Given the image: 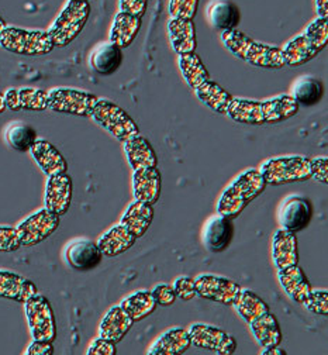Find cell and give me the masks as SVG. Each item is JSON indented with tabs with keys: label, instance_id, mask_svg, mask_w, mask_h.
Wrapping results in <instances>:
<instances>
[{
	"label": "cell",
	"instance_id": "1",
	"mask_svg": "<svg viewBox=\"0 0 328 355\" xmlns=\"http://www.w3.org/2000/svg\"><path fill=\"white\" fill-rule=\"evenodd\" d=\"M297 112L299 103L293 96L282 95L264 102L234 98L225 114L241 124L262 125L286 121L296 116Z\"/></svg>",
	"mask_w": 328,
	"mask_h": 355
},
{
	"label": "cell",
	"instance_id": "2",
	"mask_svg": "<svg viewBox=\"0 0 328 355\" xmlns=\"http://www.w3.org/2000/svg\"><path fill=\"white\" fill-rule=\"evenodd\" d=\"M224 46L237 58L248 62L250 65L268 69H280L286 67V60L282 49L261 44L244 33L236 30H227L221 33Z\"/></svg>",
	"mask_w": 328,
	"mask_h": 355
},
{
	"label": "cell",
	"instance_id": "3",
	"mask_svg": "<svg viewBox=\"0 0 328 355\" xmlns=\"http://www.w3.org/2000/svg\"><path fill=\"white\" fill-rule=\"evenodd\" d=\"M266 182L259 172V169H250L241 173L232 185H230L218 200V214L236 218L245 207L264 193Z\"/></svg>",
	"mask_w": 328,
	"mask_h": 355
},
{
	"label": "cell",
	"instance_id": "4",
	"mask_svg": "<svg viewBox=\"0 0 328 355\" xmlns=\"http://www.w3.org/2000/svg\"><path fill=\"white\" fill-rule=\"evenodd\" d=\"M328 44V20L325 17H317L306 30L303 35H299L289 41L282 49L289 67H300L314 60Z\"/></svg>",
	"mask_w": 328,
	"mask_h": 355
},
{
	"label": "cell",
	"instance_id": "5",
	"mask_svg": "<svg viewBox=\"0 0 328 355\" xmlns=\"http://www.w3.org/2000/svg\"><path fill=\"white\" fill-rule=\"evenodd\" d=\"M0 47L3 50L24 55L38 57L50 54L55 47L46 31L6 27L0 34Z\"/></svg>",
	"mask_w": 328,
	"mask_h": 355
},
{
	"label": "cell",
	"instance_id": "6",
	"mask_svg": "<svg viewBox=\"0 0 328 355\" xmlns=\"http://www.w3.org/2000/svg\"><path fill=\"white\" fill-rule=\"evenodd\" d=\"M90 17L89 0H71L54 21L51 28L46 31L54 44V47L64 49L78 38Z\"/></svg>",
	"mask_w": 328,
	"mask_h": 355
},
{
	"label": "cell",
	"instance_id": "7",
	"mask_svg": "<svg viewBox=\"0 0 328 355\" xmlns=\"http://www.w3.org/2000/svg\"><path fill=\"white\" fill-rule=\"evenodd\" d=\"M266 185L280 187L311 180V159L306 157H279L268 159L259 169Z\"/></svg>",
	"mask_w": 328,
	"mask_h": 355
},
{
	"label": "cell",
	"instance_id": "8",
	"mask_svg": "<svg viewBox=\"0 0 328 355\" xmlns=\"http://www.w3.org/2000/svg\"><path fill=\"white\" fill-rule=\"evenodd\" d=\"M90 117L121 143L139 136V128L135 121L127 112L110 101L99 99L92 109Z\"/></svg>",
	"mask_w": 328,
	"mask_h": 355
},
{
	"label": "cell",
	"instance_id": "9",
	"mask_svg": "<svg viewBox=\"0 0 328 355\" xmlns=\"http://www.w3.org/2000/svg\"><path fill=\"white\" fill-rule=\"evenodd\" d=\"M24 304L33 338L53 343L57 338V323L50 300L40 293H35Z\"/></svg>",
	"mask_w": 328,
	"mask_h": 355
},
{
	"label": "cell",
	"instance_id": "10",
	"mask_svg": "<svg viewBox=\"0 0 328 355\" xmlns=\"http://www.w3.org/2000/svg\"><path fill=\"white\" fill-rule=\"evenodd\" d=\"M61 225V217L49 209L31 214L16 227L21 247H33L51 237Z\"/></svg>",
	"mask_w": 328,
	"mask_h": 355
},
{
	"label": "cell",
	"instance_id": "11",
	"mask_svg": "<svg viewBox=\"0 0 328 355\" xmlns=\"http://www.w3.org/2000/svg\"><path fill=\"white\" fill-rule=\"evenodd\" d=\"M99 98L79 89L55 87L49 92V109L55 113L74 114V116H90Z\"/></svg>",
	"mask_w": 328,
	"mask_h": 355
},
{
	"label": "cell",
	"instance_id": "12",
	"mask_svg": "<svg viewBox=\"0 0 328 355\" xmlns=\"http://www.w3.org/2000/svg\"><path fill=\"white\" fill-rule=\"evenodd\" d=\"M191 341L195 347L221 355H231L237 349V343L232 336L218 327L207 324H193L189 330Z\"/></svg>",
	"mask_w": 328,
	"mask_h": 355
},
{
	"label": "cell",
	"instance_id": "13",
	"mask_svg": "<svg viewBox=\"0 0 328 355\" xmlns=\"http://www.w3.org/2000/svg\"><path fill=\"white\" fill-rule=\"evenodd\" d=\"M198 296L225 306H234L241 286L231 279L216 275H199L195 279Z\"/></svg>",
	"mask_w": 328,
	"mask_h": 355
},
{
	"label": "cell",
	"instance_id": "14",
	"mask_svg": "<svg viewBox=\"0 0 328 355\" xmlns=\"http://www.w3.org/2000/svg\"><path fill=\"white\" fill-rule=\"evenodd\" d=\"M72 178L67 172L49 176V182H46L45 188V209L60 217L67 214L72 203Z\"/></svg>",
	"mask_w": 328,
	"mask_h": 355
},
{
	"label": "cell",
	"instance_id": "15",
	"mask_svg": "<svg viewBox=\"0 0 328 355\" xmlns=\"http://www.w3.org/2000/svg\"><path fill=\"white\" fill-rule=\"evenodd\" d=\"M65 259L72 270L87 272L95 270L102 262L103 254L98 243L90 240H76L67 247Z\"/></svg>",
	"mask_w": 328,
	"mask_h": 355
},
{
	"label": "cell",
	"instance_id": "16",
	"mask_svg": "<svg viewBox=\"0 0 328 355\" xmlns=\"http://www.w3.org/2000/svg\"><path fill=\"white\" fill-rule=\"evenodd\" d=\"M132 188L135 200L154 206L162 192V175L157 166L134 171Z\"/></svg>",
	"mask_w": 328,
	"mask_h": 355
},
{
	"label": "cell",
	"instance_id": "17",
	"mask_svg": "<svg viewBox=\"0 0 328 355\" xmlns=\"http://www.w3.org/2000/svg\"><path fill=\"white\" fill-rule=\"evenodd\" d=\"M311 216L313 210L310 202L300 196H292L285 202L282 210H280L279 221L285 230L296 234L310 225Z\"/></svg>",
	"mask_w": 328,
	"mask_h": 355
},
{
	"label": "cell",
	"instance_id": "18",
	"mask_svg": "<svg viewBox=\"0 0 328 355\" xmlns=\"http://www.w3.org/2000/svg\"><path fill=\"white\" fill-rule=\"evenodd\" d=\"M169 38L173 46V50L179 54H192L196 51V27L191 19H178L172 17L168 23Z\"/></svg>",
	"mask_w": 328,
	"mask_h": 355
},
{
	"label": "cell",
	"instance_id": "19",
	"mask_svg": "<svg viewBox=\"0 0 328 355\" xmlns=\"http://www.w3.org/2000/svg\"><path fill=\"white\" fill-rule=\"evenodd\" d=\"M30 153L46 176L65 173L68 171V162L64 155L49 141L37 140Z\"/></svg>",
	"mask_w": 328,
	"mask_h": 355
},
{
	"label": "cell",
	"instance_id": "20",
	"mask_svg": "<svg viewBox=\"0 0 328 355\" xmlns=\"http://www.w3.org/2000/svg\"><path fill=\"white\" fill-rule=\"evenodd\" d=\"M272 257L277 270H285L288 266L297 265L299 250L296 234L285 229L276 232L272 240Z\"/></svg>",
	"mask_w": 328,
	"mask_h": 355
},
{
	"label": "cell",
	"instance_id": "21",
	"mask_svg": "<svg viewBox=\"0 0 328 355\" xmlns=\"http://www.w3.org/2000/svg\"><path fill=\"white\" fill-rule=\"evenodd\" d=\"M279 282L288 296L297 304H303L311 293L309 278L299 265H292L285 270H279Z\"/></svg>",
	"mask_w": 328,
	"mask_h": 355
},
{
	"label": "cell",
	"instance_id": "22",
	"mask_svg": "<svg viewBox=\"0 0 328 355\" xmlns=\"http://www.w3.org/2000/svg\"><path fill=\"white\" fill-rule=\"evenodd\" d=\"M38 293L34 282L10 271L0 270V297L26 303Z\"/></svg>",
	"mask_w": 328,
	"mask_h": 355
},
{
	"label": "cell",
	"instance_id": "23",
	"mask_svg": "<svg viewBox=\"0 0 328 355\" xmlns=\"http://www.w3.org/2000/svg\"><path fill=\"white\" fill-rule=\"evenodd\" d=\"M154 220V207L151 205L135 200L126 210L121 217L120 225L124 226L135 239H141L153 225Z\"/></svg>",
	"mask_w": 328,
	"mask_h": 355
},
{
	"label": "cell",
	"instance_id": "24",
	"mask_svg": "<svg viewBox=\"0 0 328 355\" xmlns=\"http://www.w3.org/2000/svg\"><path fill=\"white\" fill-rule=\"evenodd\" d=\"M232 236L234 227L231 218L218 214L212 217L206 225L205 244L212 252H221L231 244Z\"/></svg>",
	"mask_w": 328,
	"mask_h": 355
},
{
	"label": "cell",
	"instance_id": "25",
	"mask_svg": "<svg viewBox=\"0 0 328 355\" xmlns=\"http://www.w3.org/2000/svg\"><path fill=\"white\" fill-rule=\"evenodd\" d=\"M132 324V319L124 312V310L120 306H114L109 310L107 315L102 320L99 333L102 338L119 343L128 334Z\"/></svg>",
	"mask_w": 328,
	"mask_h": 355
},
{
	"label": "cell",
	"instance_id": "26",
	"mask_svg": "<svg viewBox=\"0 0 328 355\" xmlns=\"http://www.w3.org/2000/svg\"><path fill=\"white\" fill-rule=\"evenodd\" d=\"M128 162L134 171L157 166L158 158L151 143L141 135L123 143Z\"/></svg>",
	"mask_w": 328,
	"mask_h": 355
},
{
	"label": "cell",
	"instance_id": "27",
	"mask_svg": "<svg viewBox=\"0 0 328 355\" xmlns=\"http://www.w3.org/2000/svg\"><path fill=\"white\" fill-rule=\"evenodd\" d=\"M192 341L189 331L176 327L164 333L150 348L151 355H180L191 348Z\"/></svg>",
	"mask_w": 328,
	"mask_h": 355
},
{
	"label": "cell",
	"instance_id": "28",
	"mask_svg": "<svg viewBox=\"0 0 328 355\" xmlns=\"http://www.w3.org/2000/svg\"><path fill=\"white\" fill-rule=\"evenodd\" d=\"M139 30H141V17L120 12L114 17V23L110 31V42L119 49H127L137 38Z\"/></svg>",
	"mask_w": 328,
	"mask_h": 355
},
{
	"label": "cell",
	"instance_id": "29",
	"mask_svg": "<svg viewBox=\"0 0 328 355\" xmlns=\"http://www.w3.org/2000/svg\"><path fill=\"white\" fill-rule=\"evenodd\" d=\"M123 64V53L114 44H103L90 55V67L99 75L109 76L116 73Z\"/></svg>",
	"mask_w": 328,
	"mask_h": 355
},
{
	"label": "cell",
	"instance_id": "30",
	"mask_svg": "<svg viewBox=\"0 0 328 355\" xmlns=\"http://www.w3.org/2000/svg\"><path fill=\"white\" fill-rule=\"evenodd\" d=\"M137 239L124 226H116L103 234L98 243L103 257H117L128 251Z\"/></svg>",
	"mask_w": 328,
	"mask_h": 355
},
{
	"label": "cell",
	"instance_id": "31",
	"mask_svg": "<svg viewBox=\"0 0 328 355\" xmlns=\"http://www.w3.org/2000/svg\"><path fill=\"white\" fill-rule=\"evenodd\" d=\"M250 326L254 337L264 349L279 347V344L282 343V330H280L276 318L269 312L254 320Z\"/></svg>",
	"mask_w": 328,
	"mask_h": 355
},
{
	"label": "cell",
	"instance_id": "32",
	"mask_svg": "<svg viewBox=\"0 0 328 355\" xmlns=\"http://www.w3.org/2000/svg\"><path fill=\"white\" fill-rule=\"evenodd\" d=\"M209 19L213 27L220 31L236 30L241 21V12L239 6L230 0H220L209 9Z\"/></svg>",
	"mask_w": 328,
	"mask_h": 355
},
{
	"label": "cell",
	"instance_id": "33",
	"mask_svg": "<svg viewBox=\"0 0 328 355\" xmlns=\"http://www.w3.org/2000/svg\"><path fill=\"white\" fill-rule=\"evenodd\" d=\"M119 306L135 323V322L144 320L148 316H151L155 312V309H157L158 304L154 300L151 292L138 291V292L132 293L131 296L126 297Z\"/></svg>",
	"mask_w": 328,
	"mask_h": 355
},
{
	"label": "cell",
	"instance_id": "34",
	"mask_svg": "<svg viewBox=\"0 0 328 355\" xmlns=\"http://www.w3.org/2000/svg\"><path fill=\"white\" fill-rule=\"evenodd\" d=\"M195 92L206 106H209L212 110L220 114L227 113L234 99L225 89H223L218 83L212 82L210 79L206 80L202 86H199Z\"/></svg>",
	"mask_w": 328,
	"mask_h": 355
},
{
	"label": "cell",
	"instance_id": "35",
	"mask_svg": "<svg viewBox=\"0 0 328 355\" xmlns=\"http://www.w3.org/2000/svg\"><path fill=\"white\" fill-rule=\"evenodd\" d=\"M234 306H236L239 315L248 324L269 312V306L266 304V302H264L255 292L250 289H241Z\"/></svg>",
	"mask_w": 328,
	"mask_h": 355
},
{
	"label": "cell",
	"instance_id": "36",
	"mask_svg": "<svg viewBox=\"0 0 328 355\" xmlns=\"http://www.w3.org/2000/svg\"><path fill=\"white\" fill-rule=\"evenodd\" d=\"M179 67L184 80L193 89V91H196L199 86H202L206 80L210 79L205 64L202 62L200 57L196 53L180 55Z\"/></svg>",
	"mask_w": 328,
	"mask_h": 355
},
{
	"label": "cell",
	"instance_id": "37",
	"mask_svg": "<svg viewBox=\"0 0 328 355\" xmlns=\"http://www.w3.org/2000/svg\"><path fill=\"white\" fill-rule=\"evenodd\" d=\"M324 96V85L317 78H303L295 86L293 99L299 103V106H314Z\"/></svg>",
	"mask_w": 328,
	"mask_h": 355
},
{
	"label": "cell",
	"instance_id": "38",
	"mask_svg": "<svg viewBox=\"0 0 328 355\" xmlns=\"http://www.w3.org/2000/svg\"><path fill=\"white\" fill-rule=\"evenodd\" d=\"M6 141L13 150L27 153L37 141V132L26 123H13L6 130Z\"/></svg>",
	"mask_w": 328,
	"mask_h": 355
},
{
	"label": "cell",
	"instance_id": "39",
	"mask_svg": "<svg viewBox=\"0 0 328 355\" xmlns=\"http://www.w3.org/2000/svg\"><path fill=\"white\" fill-rule=\"evenodd\" d=\"M19 102H20L21 110L44 112L49 109V92L42 91V89L20 87Z\"/></svg>",
	"mask_w": 328,
	"mask_h": 355
},
{
	"label": "cell",
	"instance_id": "40",
	"mask_svg": "<svg viewBox=\"0 0 328 355\" xmlns=\"http://www.w3.org/2000/svg\"><path fill=\"white\" fill-rule=\"evenodd\" d=\"M199 8V0H171L169 13L172 17L193 20Z\"/></svg>",
	"mask_w": 328,
	"mask_h": 355
},
{
	"label": "cell",
	"instance_id": "41",
	"mask_svg": "<svg viewBox=\"0 0 328 355\" xmlns=\"http://www.w3.org/2000/svg\"><path fill=\"white\" fill-rule=\"evenodd\" d=\"M303 306L314 315L328 316V292L324 289H311V293L303 303Z\"/></svg>",
	"mask_w": 328,
	"mask_h": 355
},
{
	"label": "cell",
	"instance_id": "42",
	"mask_svg": "<svg viewBox=\"0 0 328 355\" xmlns=\"http://www.w3.org/2000/svg\"><path fill=\"white\" fill-rule=\"evenodd\" d=\"M173 291L176 293V297H179L183 302L192 300L198 296V291H196V285H195V279L189 278V277H180L173 282Z\"/></svg>",
	"mask_w": 328,
	"mask_h": 355
},
{
	"label": "cell",
	"instance_id": "43",
	"mask_svg": "<svg viewBox=\"0 0 328 355\" xmlns=\"http://www.w3.org/2000/svg\"><path fill=\"white\" fill-rule=\"evenodd\" d=\"M21 247L16 227L0 226V252H15Z\"/></svg>",
	"mask_w": 328,
	"mask_h": 355
},
{
	"label": "cell",
	"instance_id": "44",
	"mask_svg": "<svg viewBox=\"0 0 328 355\" xmlns=\"http://www.w3.org/2000/svg\"><path fill=\"white\" fill-rule=\"evenodd\" d=\"M116 354H117L116 343L102 337L93 341L87 349V355H116Z\"/></svg>",
	"mask_w": 328,
	"mask_h": 355
},
{
	"label": "cell",
	"instance_id": "45",
	"mask_svg": "<svg viewBox=\"0 0 328 355\" xmlns=\"http://www.w3.org/2000/svg\"><path fill=\"white\" fill-rule=\"evenodd\" d=\"M151 293H153V297L157 302V304L164 306V307L173 304L176 300V293H175L173 288L169 285H158L154 288V291Z\"/></svg>",
	"mask_w": 328,
	"mask_h": 355
},
{
	"label": "cell",
	"instance_id": "46",
	"mask_svg": "<svg viewBox=\"0 0 328 355\" xmlns=\"http://www.w3.org/2000/svg\"><path fill=\"white\" fill-rule=\"evenodd\" d=\"M148 0H120V10L131 16L143 17L147 12Z\"/></svg>",
	"mask_w": 328,
	"mask_h": 355
},
{
	"label": "cell",
	"instance_id": "47",
	"mask_svg": "<svg viewBox=\"0 0 328 355\" xmlns=\"http://www.w3.org/2000/svg\"><path fill=\"white\" fill-rule=\"evenodd\" d=\"M311 178L324 185L328 182V159L325 157L311 161Z\"/></svg>",
	"mask_w": 328,
	"mask_h": 355
},
{
	"label": "cell",
	"instance_id": "48",
	"mask_svg": "<svg viewBox=\"0 0 328 355\" xmlns=\"http://www.w3.org/2000/svg\"><path fill=\"white\" fill-rule=\"evenodd\" d=\"M27 355H53L54 354V345L51 341H40L34 340L28 348L26 349Z\"/></svg>",
	"mask_w": 328,
	"mask_h": 355
},
{
	"label": "cell",
	"instance_id": "49",
	"mask_svg": "<svg viewBox=\"0 0 328 355\" xmlns=\"http://www.w3.org/2000/svg\"><path fill=\"white\" fill-rule=\"evenodd\" d=\"M5 101H6V107L12 112H20V102H19V89L12 87L5 94Z\"/></svg>",
	"mask_w": 328,
	"mask_h": 355
},
{
	"label": "cell",
	"instance_id": "50",
	"mask_svg": "<svg viewBox=\"0 0 328 355\" xmlns=\"http://www.w3.org/2000/svg\"><path fill=\"white\" fill-rule=\"evenodd\" d=\"M316 6L318 12V17H325L328 16V0H316Z\"/></svg>",
	"mask_w": 328,
	"mask_h": 355
},
{
	"label": "cell",
	"instance_id": "51",
	"mask_svg": "<svg viewBox=\"0 0 328 355\" xmlns=\"http://www.w3.org/2000/svg\"><path fill=\"white\" fill-rule=\"evenodd\" d=\"M262 354H265V355H285L286 352H285V351H282L280 348H277V347H273V348H268V349H265Z\"/></svg>",
	"mask_w": 328,
	"mask_h": 355
},
{
	"label": "cell",
	"instance_id": "52",
	"mask_svg": "<svg viewBox=\"0 0 328 355\" xmlns=\"http://www.w3.org/2000/svg\"><path fill=\"white\" fill-rule=\"evenodd\" d=\"M6 101H5V95L0 94V114H3L6 110Z\"/></svg>",
	"mask_w": 328,
	"mask_h": 355
},
{
	"label": "cell",
	"instance_id": "53",
	"mask_svg": "<svg viewBox=\"0 0 328 355\" xmlns=\"http://www.w3.org/2000/svg\"><path fill=\"white\" fill-rule=\"evenodd\" d=\"M6 27H8V26H6L5 20H3L2 17H0V34H2V33H3V30H5Z\"/></svg>",
	"mask_w": 328,
	"mask_h": 355
}]
</instances>
